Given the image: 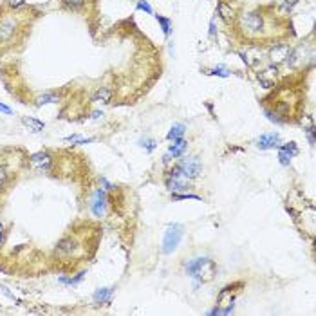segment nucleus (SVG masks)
<instances>
[{"label": "nucleus", "instance_id": "f257e3e1", "mask_svg": "<svg viewBox=\"0 0 316 316\" xmlns=\"http://www.w3.org/2000/svg\"><path fill=\"white\" fill-rule=\"evenodd\" d=\"M235 27H237L238 35L244 36L246 40H255V42H268V40L277 36L275 24L277 18L275 15L266 13L264 9L253 8V9H244L242 13L237 15L235 18Z\"/></svg>", "mask_w": 316, "mask_h": 316}, {"label": "nucleus", "instance_id": "f03ea898", "mask_svg": "<svg viewBox=\"0 0 316 316\" xmlns=\"http://www.w3.org/2000/svg\"><path fill=\"white\" fill-rule=\"evenodd\" d=\"M29 13L20 9H11L0 17V47H11L20 40V35L27 27Z\"/></svg>", "mask_w": 316, "mask_h": 316}, {"label": "nucleus", "instance_id": "7ed1b4c3", "mask_svg": "<svg viewBox=\"0 0 316 316\" xmlns=\"http://www.w3.org/2000/svg\"><path fill=\"white\" fill-rule=\"evenodd\" d=\"M186 273L192 278H197L201 282H210L213 278V275H215V264H213L212 259L199 257V259H194L188 262Z\"/></svg>", "mask_w": 316, "mask_h": 316}, {"label": "nucleus", "instance_id": "20e7f679", "mask_svg": "<svg viewBox=\"0 0 316 316\" xmlns=\"http://www.w3.org/2000/svg\"><path fill=\"white\" fill-rule=\"evenodd\" d=\"M182 233H184V228L181 224H173L170 226L165 233V240H163V253H172L177 249L179 242H181Z\"/></svg>", "mask_w": 316, "mask_h": 316}, {"label": "nucleus", "instance_id": "39448f33", "mask_svg": "<svg viewBox=\"0 0 316 316\" xmlns=\"http://www.w3.org/2000/svg\"><path fill=\"white\" fill-rule=\"evenodd\" d=\"M179 166H181V172L182 175L188 179V181H192V179H199L201 175H203V165H201L199 157H186V159H182L181 163H179Z\"/></svg>", "mask_w": 316, "mask_h": 316}, {"label": "nucleus", "instance_id": "423d86ee", "mask_svg": "<svg viewBox=\"0 0 316 316\" xmlns=\"http://www.w3.org/2000/svg\"><path fill=\"white\" fill-rule=\"evenodd\" d=\"M291 51V45L286 42H275L269 49V60L273 64H284Z\"/></svg>", "mask_w": 316, "mask_h": 316}, {"label": "nucleus", "instance_id": "0eeeda50", "mask_svg": "<svg viewBox=\"0 0 316 316\" xmlns=\"http://www.w3.org/2000/svg\"><path fill=\"white\" fill-rule=\"evenodd\" d=\"M29 165L31 168L35 170H49L52 165V157L49 156L47 152H36V154H33V156L29 157Z\"/></svg>", "mask_w": 316, "mask_h": 316}, {"label": "nucleus", "instance_id": "6e6552de", "mask_svg": "<svg viewBox=\"0 0 316 316\" xmlns=\"http://www.w3.org/2000/svg\"><path fill=\"white\" fill-rule=\"evenodd\" d=\"M76 249H78V242H76V238H73V237L61 238L60 242H58V246H56V253L58 255H61V257L74 255Z\"/></svg>", "mask_w": 316, "mask_h": 316}, {"label": "nucleus", "instance_id": "1a4fd4ad", "mask_svg": "<svg viewBox=\"0 0 316 316\" xmlns=\"http://www.w3.org/2000/svg\"><path fill=\"white\" fill-rule=\"evenodd\" d=\"M255 145L260 150H268V148H278L280 147V136L278 134H264L260 136L255 141Z\"/></svg>", "mask_w": 316, "mask_h": 316}, {"label": "nucleus", "instance_id": "9d476101", "mask_svg": "<svg viewBox=\"0 0 316 316\" xmlns=\"http://www.w3.org/2000/svg\"><path fill=\"white\" fill-rule=\"evenodd\" d=\"M105 204H107V195H105V192L103 190H96L94 199H92V203H91L92 213L98 215V217H101L103 215V212H105Z\"/></svg>", "mask_w": 316, "mask_h": 316}, {"label": "nucleus", "instance_id": "9b49d317", "mask_svg": "<svg viewBox=\"0 0 316 316\" xmlns=\"http://www.w3.org/2000/svg\"><path fill=\"white\" fill-rule=\"evenodd\" d=\"M217 11H219V15H221V18L226 22V24H233L235 18H237L235 9L231 8V4H228L226 0H221V2L217 4Z\"/></svg>", "mask_w": 316, "mask_h": 316}, {"label": "nucleus", "instance_id": "f8f14e48", "mask_svg": "<svg viewBox=\"0 0 316 316\" xmlns=\"http://www.w3.org/2000/svg\"><path fill=\"white\" fill-rule=\"evenodd\" d=\"M166 188H168L172 194H175V192H184V190H190V182H188L186 177H179V179L166 177Z\"/></svg>", "mask_w": 316, "mask_h": 316}, {"label": "nucleus", "instance_id": "ddd939ff", "mask_svg": "<svg viewBox=\"0 0 316 316\" xmlns=\"http://www.w3.org/2000/svg\"><path fill=\"white\" fill-rule=\"evenodd\" d=\"M186 147H188V143L184 141L182 138H179V139H173L172 141V145H170V148H168V154L172 157H181L184 152H186Z\"/></svg>", "mask_w": 316, "mask_h": 316}, {"label": "nucleus", "instance_id": "4468645a", "mask_svg": "<svg viewBox=\"0 0 316 316\" xmlns=\"http://www.w3.org/2000/svg\"><path fill=\"white\" fill-rule=\"evenodd\" d=\"M112 89H108V87H100L98 91L94 92V96H92V101H96V103H108V101L112 100Z\"/></svg>", "mask_w": 316, "mask_h": 316}, {"label": "nucleus", "instance_id": "2eb2a0df", "mask_svg": "<svg viewBox=\"0 0 316 316\" xmlns=\"http://www.w3.org/2000/svg\"><path fill=\"white\" fill-rule=\"evenodd\" d=\"M184 132H186V127L182 125V123H177V125H173L172 129H170V132H168V136H166V138H168L170 141H173V139L182 138V136H184Z\"/></svg>", "mask_w": 316, "mask_h": 316}, {"label": "nucleus", "instance_id": "dca6fc26", "mask_svg": "<svg viewBox=\"0 0 316 316\" xmlns=\"http://www.w3.org/2000/svg\"><path fill=\"white\" fill-rule=\"evenodd\" d=\"M110 295H112V289H110V287H103V289H98L94 293V300L96 302L107 303V302H110Z\"/></svg>", "mask_w": 316, "mask_h": 316}, {"label": "nucleus", "instance_id": "f3484780", "mask_svg": "<svg viewBox=\"0 0 316 316\" xmlns=\"http://www.w3.org/2000/svg\"><path fill=\"white\" fill-rule=\"evenodd\" d=\"M61 4L71 11H80V9L85 8L87 0H61Z\"/></svg>", "mask_w": 316, "mask_h": 316}, {"label": "nucleus", "instance_id": "a211bd4d", "mask_svg": "<svg viewBox=\"0 0 316 316\" xmlns=\"http://www.w3.org/2000/svg\"><path fill=\"white\" fill-rule=\"evenodd\" d=\"M22 121L26 123L27 127H29L33 132H40V130L43 129V123L42 121H38V119H35V117H24Z\"/></svg>", "mask_w": 316, "mask_h": 316}, {"label": "nucleus", "instance_id": "6ab92c4d", "mask_svg": "<svg viewBox=\"0 0 316 316\" xmlns=\"http://www.w3.org/2000/svg\"><path fill=\"white\" fill-rule=\"evenodd\" d=\"M298 4V0H284L280 6V15H287L293 11V8Z\"/></svg>", "mask_w": 316, "mask_h": 316}, {"label": "nucleus", "instance_id": "aec40b11", "mask_svg": "<svg viewBox=\"0 0 316 316\" xmlns=\"http://www.w3.org/2000/svg\"><path fill=\"white\" fill-rule=\"evenodd\" d=\"M278 150H284L286 154H289L291 157H295L296 154H298V147H296V143H293V141H291V143H287V145H280V147H278Z\"/></svg>", "mask_w": 316, "mask_h": 316}, {"label": "nucleus", "instance_id": "412c9836", "mask_svg": "<svg viewBox=\"0 0 316 316\" xmlns=\"http://www.w3.org/2000/svg\"><path fill=\"white\" fill-rule=\"evenodd\" d=\"M157 22H159L161 27H163V33L168 36L170 31H172V22H170L168 18H165V17H159V15H157Z\"/></svg>", "mask_w": 316, "mask_h": 316}, {"label": "nucleus", "instance_id": "4be33fe9", "mask_svg": "<svg viewBox=\"0 0 316 316\" xmlns=\"http://www.w3.org/2000/svg\"><path fill=\"white\" fill-rule=\"evenodd\" d=\"M43 103H58V96H54V94L40 96L38 101H36V105H43Z\"/></svg>", "mask_w": 316, "mask_h": 316}, {"label": "nucleus", "instance_id": "5701e85b", "mask_svg": "<svg viewBox=\"0 0 316 316\" xmlns=\"http://www.w3.org/2000/svg\"><path fill=\"white\" fill-rule=\"evenodd\" d=\"M172 197H173V199H175V201H186V199L201 201V197H199V195H195V194H177V192H175V194H173Z\"/></svg>", "mask_w": 316, "mask_h": 316}, {"label": "nucleus", "instance_id": "b1692460", "mask_svg": "<svg viewBox=\"0 0 316 316\" xmlns=\"http://www.w3.org/2000/svg\"><path fill=\"white\" fill-rule=\"evenodd\" d=\"M8 177H9V173H8V168H6L4 165H0V190L6 186V182H8Z\"/></svg>", "mask_w": 316, "mask_h": 316}, {"label": "nucleus", "instance_id": "393cba45", "mask_svg": "<svg viewBox=\"0 0 316 316\" xmlns=\"http://www.w3.org/2000/svg\"><path fill=\"white\" fill-rule=\"evenodd\" d=\"M278 159H280V163L284 166H287L291 163V159H293V157L289 156V154H286V152L284 150H278Z\"/></svg>", "mask_w": 316, "mask_h": 316}, {"label": "nucleus", "instance_id": "a878e982", "mask_svg": "<svg viewBox=\"0 0 316 316\" xmlns=\"http://www.w3.org/2000/svg\"><path fill=\"white\" fill-rule=\"evenodd\" d=\"M24 4H26V0H8L9 9H20Z\"/></svg>", "mask_w": 316, "mask_h": 316}, {"label": "nucleus", "instance_id": "bb28decb", "mask_svg": "<svg viewBox=\"0 0 316 316\" xmlns=\"http://www.w3.org/2000/svg\"><path fill=\"white\" fill-rule=\"evenodd\" d=\"M141 147H145L148 152H152L156 148V141H154V139H145V141H141Z\"/></svg>", "mask_w": 316, "mask_h": 316}, {"label": "nucleus", "instance_id": "cd10ccee", "mask_svg": "<svg viewBox=\"0 0 316 316\" xmlns=\"http://www.w3.org/2000/svg\"><path fill=\"white\" fill-rule=\"evenodd\" d=\"M138 8H139V9H145L147 13H152V8H150V4H148V2H139Z\"/></svg>", "mask_w": 316, "mask_h": 316}, {"label": "nucleus", "instance_id": "c85d7f7f", "mask_svg": "<svg viewBox=\"0 0 316 316\" xmlns=\"http://www.w3.org/2000/svg\"><path fill=\"white\" fill-rule=\"evenodd\" d=\"M0 112H4V114H8V116H9V114H11V108H9V107H6V105H2V103H0Z\"/></svg>", "mask_w": 316, "mask_h": 316}, {"label": "nucleus", "instance_id": "c756f323", "mask_svg": "<svg viewBox=\"0 0 316 316\" xmlns=\"http://www.w3.org/2000/svg\"><path fill=\"white\" fill-rule=\"evenodd\" d=\"M2 240H4V226L0 222V246H2Z\"/></svg>", "mask_w": 316, "mask_h": 316}]
</instances>
